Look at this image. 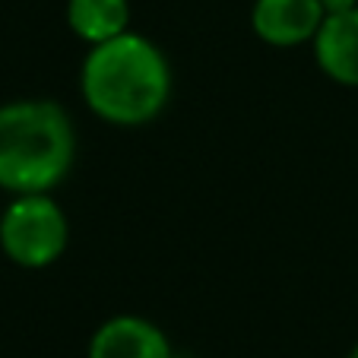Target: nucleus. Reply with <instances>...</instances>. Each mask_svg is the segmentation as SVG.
Listing matches in <instances>:
<instances>
[{
	"label": "nucleus",
	"instance_id": "1",
	"mask_svg": "<svg viewBox=\"0 0 358 358\" xmlns=\"http://www.w3.org/2000/svg\"><path fill=\"white\" fill-rule=\"evenodd\" d=\"M171 64L156 41L127 29L117 38L92 45L80 67V92L99 121L143 127L171 101Z\"/></svg>",
	"mask_w": 358,
	"mask_h": 358
},
{
	"label": "nucleus",
	"instance_id": "2",
	"mask_svg": "<svg viewBox=\"0 0 358 358\" xmlns=\"http://www.w3.org/2000/svg\"><path fill=\"white\" fill-rule=\"evenodd\" d=\"M76 162V130L61 101L13 99L0 105V190L51 194Z\"/></svg>",
	"mask_w": 358,
	"mask_h": 358
},
{
	"label": "nucleus",
	"instance_id": "3",
	"mask_svg": "<svg viewBox=\"0 0 358 358\" xmlns=\"http://www.w3.org/2000/svg\"><path fill=\"white\" fill-rule=\"evenodd\" d=\"M70 244L67 213L51 194H20L0 213V250L22 270H48Z\"/></svg>",
	"mask_w": 358,
	"mask_h": 358
},
{
	"label": "nucleus",
	"instance_id": "4",
	"mask_svg": "<svg viewBox=\"0 0 358 358\" xmlns=\"http://www.w3.org/2000/svg\"><path fill=\"white\" fill-rule=\"evenodd\" d=\"M324 20V0H254L250 7V29L270 48L311 45Z\"/></svg>",
	"mask_w": 358,
	"mask_h": 358
},
{
	"label": "nucleus",
	"instance_id": "5",
	"mask_svg": "<svg viewBox=\"0 0 358 358\" xmlns=\"http://www.w3.org/2000/svg\"><path fill=\"white\" fill-rule=\"evenodd\" d=\"M86 358H175L171 339L140 314H115L89 336Z\"/></svg>",
	"mask_w": 358,
	"mask_h": 358
},
{
	"label": "nucleus",
	"instance_id": "6",
	"mask_svg": "<svg viewBox=\"0 0 358 358\" xmlns=\"http://www.w3.org/2000/svg\"><path fill=\"white\" fill-rule=\"evenodd\" d=\"M311 48L327 80L345 89H358V3L339 13H327Z\"/></svg>",
	"mask_w": 358,
	"mask_h": 358
},
{
	"label": "nucleus",
	"instance_id": "7",
	"mask_svg": "<svg viewBox=\"0 0 358 358\" xmlns=\"http://www.w3.org/2000/svg\"><path fill=\"white\" fill-rule=\"evenodd\" d=\"M67 29L89 48L130 29V0H67Z\"/></svg>",
	"mask_w": 358,
	"mask_h": 358
},
{
	"label": "nucleus",
	"instance_id": "8",
	"mask_svg": "<svg viewBox=\"0 0 358 358\" xmlns=\"http://www.w3.org/2000/svg\"><path fill=\"white\" fill-rule=\"evenodd\" d=\"M324 7H327V13H339V10L355 7V0H324Z\"/></svg>",
	"mask_w": 358,
	"mask_h": 358
},
{
	"label": "nucleus",
	"instance_id": "9",
	"mask_svg": "<svg viewBox=\"0 0 358 358\" xmlns=\"http://www.w3.org/2000/svg\"><path fill=\"white\" fill-rule=\"evenodd\" d=\"M345 358H358V343L352 345V352H349V355H345Z\"/></svg>",
	"mask_w": 358,
	"mask_h": 358
}]
</instances>
